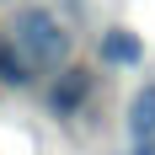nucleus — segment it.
<instances>
[{
    "instance_id": "f257e3e1",
    "label": "nucleus",
    "mask_w": 155,
    "mask_h": 155,
    "mask_svg": "<svg viewBox=\"0 0 155 155\" xmlns=\"http://www.w3.org/2000/svg\"><path fill=\"white\" fill-rule=\"evenodd\" d=\"M11 38H16V48H21L32 64H64V59H70V32H64V21L54 11H43V5L16 11Z\"/></svg>"
},
{
    "instance_id": "f03ea898",
    "label": "nucleus",
    "mask_w": 155,
    "mask_h": 155,
    "mask_svg": "<svg viewBox=\"0 0 155 155\" xmlns=\"http://www.w3.org/2000/svg\"><path fill=\"white\" fill-rule=\"evenodd\" d=\"M128 134L134 144H155V80H144L128 102Z\"/></svg>"
},
{
    "instance_id": "7ed1b4c3",
    "label": "nucleus",
    "mask_w": 155,
    "mask_h": 155,
    "mask_svg": "<svg viewBox=\"0 0 155 155\" xmlns=\"http://www.w3.org/2000/svg\"><path fill=\"white\" fill-rule=\"evenodd\" d=\"M86 91H91V75H86V70H64V75L54 80L48 102H54V112H59V118H70V112L86 102Z\"/></svg>"
},
{
    "instance_id": "20e7f679",
    "label": "nucleus",
    "mask_w": 155,
    "mask_h": 155,
    "mask_svg": "<svg viewBox=\"0 0 155 155\" xmlns=\"http://www.w3.org/2000/svg\"><path fill=\"white\" fill-rule=\"evenodd\" d=\"M102 64H118V70H134V64L144 59V48H139V38L134 32H123V27H112V32H102Z\"/></svg>"
},
{
    "instance_id": "39448f33",
    "label": "nucleus",
    "mask_w": 155,
    "mask_h": 155,
    "mask_svg": "<svg viewBox=\"0 0 155 155\" xmlns=\"http://www.w3.org/2000/svg\"><path fill=\"white\" fill-rule=\"evenodd\" d=\"M32 70L38 64L16 48V38H0V86H16L21 91V86H32Z\"/></svg>"
}]
</instances>
